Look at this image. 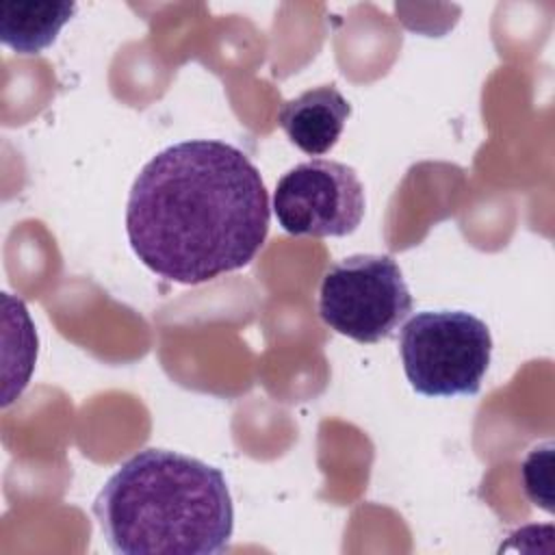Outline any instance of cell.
<instances>
[{"label": "cell", "mask_w": 555, "mask_h": 555, "mask_svg": "<svg viewBox=\"0 0 555 555\" xmlns=\"http://www.w3.org/2000/svg\"><path fill=\"white\" fill-rule=\"evenodd\" d=\"M351 115V104L336 85H321L286 100L278 121L291 143L310 156L330 152L343 134Z\"/></svg>", "instance_id": "obj_6"}, {"label": "cell", "mask_w": 555, "mask_h": 555, "mask_svg": "<svg viewBox=\"0 0 555 555\" xmlns=\"http://www.w3.org/2000/svg\"><path fill=\"white\" fill-rule=\"evenodd\" d=\"M490 353L488 325L464 310L416 312L399 334L403 373L425 397L477 395Z\"/></svg>", "instance_id": "obj_3"}, {"label": "cell", "mask_w": 555, "mask_h": 555, "mask_svg": "<svg viewBox=\"0 0 555 555\" xmlns=\"http://www.w3.org/2000/svg\"><path fill=\"white\" fill-rule=\"evenodd\" d=\"M412 312V295L392 256L353 254L332 264L319 288L323 323L358 343L390 338Z\"/></svg>", "instance_id": "obj_4"}, {"label": "cell", "mask_w": 555, "mask_h": 555, "mask_svg": "<svg viewBox=\"0 0 555 555\" xmlns=\"http://www.w3.org/2000/svg\"><path fill=\"white\" fill-rule=\"evenodd\" d=\"M269 232L260 171L238 147L191 139L152 156L128 195L126 234L158 278L202 284L249 264Z\"/></svg>", "instance_id": "obj_1"}, {"label": "cell", "mask_w": 555, "mask_h": 555, "mask_svg": "<svg viewBox=\"0 0 555 555\" xmlns=\"http://www.w3.org/2000/svg\"><path fill=\"white\" fill-rule=\"evenodd\" d=\"M93 514L119 555H217L234 529L223 473L169 449L128 457L98 492Z\"/></svg>", "instance_id": "obj_2"}, {"label": "cell", "mask_w": 555, "mask_h": 555, "mask_svg": "<svg viewBox=\"0 0 555 555\" xmlns=\"http://www.w3.org/2000/svg\"><path fill=\"white\" fill-rule=\"evenodd\" d=\"M76 13V2H0V41L17 54H39Z\"/></svg>", "instance_id": "obj_7"}, {"label": "cell", "mask_w": 555, "mask_h": 555, "mask_svg": "<svg viewBox=\"0 0 555 555\" xmlns=\"http://www.w3.org/2000/svg\"><path fill=\"white\" fill-rule=\"evenodd\" d=\"M364 208L356 169L327 158L295 165L273 191L275 219L293 236H347L358 230Z\"/></svg>", "instance_id": "obj_5"}]
</instances>
